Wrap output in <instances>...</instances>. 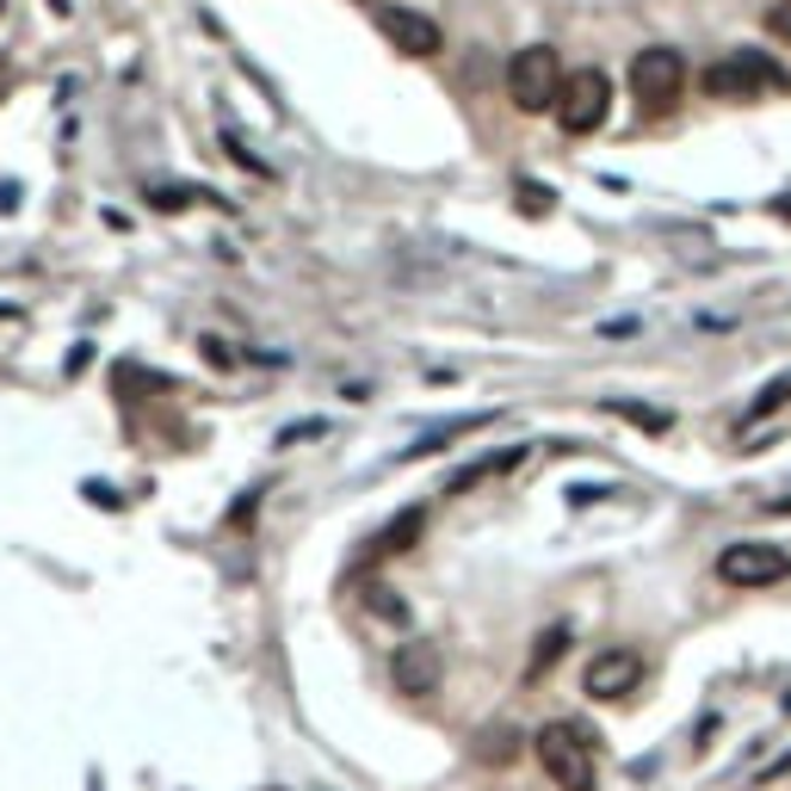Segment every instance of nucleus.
<instances>
[{
  "label": "nucleus",
  "mask_w": 791,
  "mask_h": 791,
  "mask_svg": "<svg viewBox=\"0 0 791 791\" xmlns=\"http://www.w3.org/2000/svg\"><path fill=\"white\" fill-rule=\"evenodd\" d=\"M532 755L557 791H594V748L581 724H544L532 736Z\"/></svg>",
  "instance_id": "1"
},
{
  "label": "nucleus",
  "mask_w": 791,
  "mask_h": 791,
  "mask_svg": "<svg viewBox=\"0 0 791 791\" xmlns=\"http://www.w3.org/2000/svg\"><path fill=\"white\" fill-rule=\"evenodd\" d=\"M563 56L551 44H526V50H513V63H507V99L520 111H551L563 99Z\"/></svg>",
  "instance_id": "2"
},
{
  "label": "nucleus",
  "mask_w": 791,
  "mask_h": 791,
  "mask_svg": "<svg viewBox=\"0 0 791 791\" xmlns=\"http://www.w3.org/2000/svg\"><path fill=\"white\" fill-rule=\"evenodd\" d=\"M698 87L712 99H755V94H767V87H785V68H779L767 50H729V56H717V63L698 75Z\"/></svg>",
  "instance_id": "3"
},
{
  "label": "nucleus",
  "mask_w": 791,
  "mask_h": 791,
  "mask_svg": "<svg viewBox=\"0 0 791 791\" xmlns=\"http://www.w3.org/2000/svg\"><path fill=\"white\" fill-rule=\"evenodd\" d=\"M791 575V551L773 538H736L717 551V581L724 588H773Z\"/></svg>",
  "instance_id": "4"
},
{
  "label": "nucleus",
  "mask_w": 791,
  "mask_h": 791,
  "mask_svg": "<svg viewBox=\"0 0 791 791\" xmlns=\"http://www.w3.org/2000/svg\"><path fill=\"white\" fill-rule=\"evenodd\" d=\"M624 81H631V99L643 111H662V106H674L686 87V56L667 44H643L631 56V68H624Z\"/></svg>",
  "instance_id": "5"
},
{
  "label": "nucleus",
  "mask_w": 791,
  "mask_h": 791,
  "mask_svg": "<svg viewBox=\"0 0 791 791\" xmlns=\"http://www.w3.org/2000/svg\"><path fill=\"white\" fill-rule=\"evenodd\" d=\"M612 111V75L606 68H575L563 81V99H557V125L563 137H594Z\"/></svg>",
  "instance_id": "6"
},
{
  "label": "nucleus",
  "mask_w": 791,
  "mask_h": 791,
  "mask_svg": "<svg viewBox=\"0 0 791 791\" xmlns=\"http://www.w3.org/2000/svg\"><path fill=\"white\" fill-rule=\"evenodd\" d=\"M372 19H377V32H384V44L403 50V56H439V44H446V32H439L434 19L420 13V7H403V0H377Z\"/></svg>",
  "instance_id": "7"
},
{
  "label": "nucleus",
  "mask_w": 791,
  "mask_h": 791,
  "mask_svg": "<svg viewBox=\"0 0 791 791\" xmlns=\"http://www.w3.org/2000/svg\"><path fill=\"white\" fill-rule=\"evenodd\" d=\"M389 681H396V693H408V698L439 693V681H446V655H439V643H427V637L396 643V655H389Z\"/></svg>",
  "instance_id": "8"
},
{
  "label": "nucleus",
  "mask_w": 791,
  "mask_h": 791,
  "mask_svg": "<svg viewBox=\"0 0 791 791\" xmlns=\"http://www.w3.org/2000/svg\"><path fill=\"white\" fill-rule=\"evenodd\" d=\"M637 681H643V662H637L631 650H600L588 662V674H581V693L588 698H624Z\"/></svg>",
  "instance_id": "9"
},
{
  "label": "nucleus",
  "mask_w": 791,
  "mask_h": 791,
  "mask_svg": "<svg viewBox=\"0 0 791 791\" xmlns=\"http://www.w3.org/2000/svg\"><path fill=\"white\" fill-rule=\"evenodd\" d=\"M520 464H526V446H501V451H489V458H477V464L458 470V477L446 482V495H470V489H482V482L507 477V470H520Z\"/></svg>",
  "instance_id": "10"
},
{
  "label": "nucleus",
  "mask_w": 791,
  "mask_h": 791,
  "mask_svg": "<svg viewBox=\"0 0 791 791\" xmlns=\"http://www.w3.org/2000/svg\"><path fill=\"white\" fill-rule=\"evenodd\" d=\"M420 532H427V507H403V513H389L384 526H377L372 538V557H403V551H415Z\"/></svg>",
  "instance_id": "11"
},
{
  "label": "nucleus",
  "mask_w": 791,
  "mask_h": 791,
  "mask_svg": "<svg viewBox=\"0 0 791 791\" xmlns=\"http://www.w3.org/2000/svg\"><path fill=\"white\" fill-rule=\"evenodd\" d=\"M563 650H569V631H563V624H551V631L538 637V650H532V662H526V681H538V674H544L551 662H557Z\"/></svg>",
  "instance_id": "12"
},
{
  "label": "nucleus",
  "mask_w": 791,
  "mask_h": 791,
  "mask_svg": "<svg viewBox=\"0 0 791 791\" xmlns=\"http://www.w3.org/2000/svg\"><path fill=\"white\" fill-rule=\"evenodd\" d=\"M791 403V377H773V384L760 389L755 403H748V420H760V415H773V408H785Z\"/></svg>",
  "instance_id": "13"
},
{
  "label": "nucleus",
  "mask_w": 791,
  "mask_h": 791,
  "mask_svg": "<svg viewBox=\"0 0 791 791\" xmlns=\"http://www.w3.org/2000/svg\"><path fill=\"white\" fill-rule=\"evenodd\" d=\"M149 199H156V211H180V204H192V199H211V192H199V186H156Z\"/></svg>",
  "instance_id": "14"
},
{
  "label": "nucleus",
  "mask_w": 791,
  "mask_h": 791,
  "mask_svg": "<svg viewBox=\"0 0 791 791\" xmlns=\"http://www.w3.org/2000/svg\"><path fill=\"white\" fill-rule=\"evenodd\" d=\"M365 606H377L389 624H403V619H408V606H403V600H389V588H377V581L365 588Z\"/></svg>",
  "instance_id": "15"
},
{
  "label": "nucleus",
  "mask_w": 791,
  "mask_h": 791,
  "mask_svg": "<svg viewBox=\"0 0 791 791\" xmlns=\"http://www.w3.org/2000/svg\"><path fill=\"white\" fill-rule=\"evenodd\" d=\"M520 199H526V211H532V217H544V211H551V192H544L538 180H526V186H520Z\"/></svg>",
  "instance_id": "16"
},
{
  "label": "nucleus",
  "mask_w": 791,
  "mask_h": 791,
  "mask_svg": "<svg viewBox=\"0 0 791 791\" xmlns=\"http://www.w3.org/2000/svg\"><path fill=\"white\" fill-rule=\"evenodd\" d=\"M767 32H773V38H785V44H791V7H773V13H767Z\"/></svg>",
  "instance_id": "17"
},
{
  "label": "nucleus",
  "mask_w": 791,
  "mask_h": 791,
  "mask_svg": "<svg viewBox=\"0 0 791 791\" xmlns=\"http://www.w3.org/2000/svg\"><path fill=\"white\" fill-rule=\"evenodd\" d=\"M50 7H56V13H68V0H50Z\"/></svg>",
  "instance_id": "18"
}]
</instances>
